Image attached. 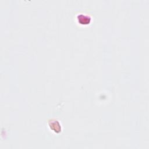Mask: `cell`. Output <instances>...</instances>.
<instances>
[{
    "mask_svg": "<svg viewBox=\"0 0 149 149\" xmlns=\"http://www.w3.org/2000/svg\"><path fill=\"white\" fill-rule=\"evenodd\" d=\"M48 125L49 128L56 133L61 132L62 128L59 122L56 119H51L48 121Z\"/></svg>",
    "mask_w": 149,
    "mask_h": 149,
    "instance_id": "6da1fadb",
    "label": "cell"
},
{
    "mask_svg": "<svg viewBox=\"0 0 149 149\" xmlns=\"http://www.w3.org/2000/svg\"><path fill=\"white\" fill-rule=\"evenodd\" d=\"M77 19L81 24H88L91 22V17L87 15L80 13L77 15Z\"/></svg>",
    "mask_w": 149,
    "mask_h": 149,
    "instance_id": "7a4b0ae2",
    "label": "cell"
}]
</instances>
